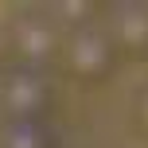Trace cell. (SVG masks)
Instances as JSON below:
<instances>
[{
  "label": "cell",
  "mask_w": 148,
  "mask_h": 148,
  "mask_svg": "<svg viewBox=\"0 0 148 148\" xmlns=\"http://www.w3.org/2000/svg\"><path fill=\"white\" fill-rule=\"evenodd\" d=\"M51 109L47 74L27 66H8L0 74V113L4 121H43Z\"/></svg>",
  "instance_id": "1"
},
{
  "label": "cell",
  "mask_w": 148,
  "mask_h": 148,
  "mask_svg": "<svg viewBox=\"0 0 148 148\" xmlns=\"http://www.w3.org/2000/svg\"><path fill=\"white\" fill-rule=\"evenodd\" d=\"M62 62L78 82H105L117 66V47H113L109 31L101 23H94V27L62 39Z\"/></svg>",
  "instance_id": "2"
},
{
  "label": "cell",
  "mask_w": 148,
  "mask_h": 148,
  "mask_svg": "<svg viewBox=\"0 0 148 148\" xmlns=\"http://www.w3.org/2000/svg\"><path fill=\"white\" fill-rule=\"evenodd\" d=\"M8 51H12L16 66H27V70L43 74L55 59H62V35L43 16H20L8 27Z\"/></svg>",
  "instance_id": "3"
},
{
  "label": "cell",
  "mask_w": 148,
  "mask_h": 148,
  "mask_svg": "<svg viewBox=\"0 0 148 148\" xmlns=\"http://www.w3.org/2000/svg\"><path fill=\"white\" fill-rule=\"evenodd\" d=\"M109 39L117 51L129 55H148V4H113L109 12Z\"/></svg>",
  "instance_id": "4"
},
{
  "label": "cell",
  "mask_w": 148,
  "mask_h": 148,
  "mask_svg": "<svg viewBox=\"0 0 148 148\" xmlns=\"http://www.w3.org/2000/svg\"><path fill=\"white\" fill-rule=\"evenodd\" d=\"M0 148H55V136L47 121H4Z\"/></svg>",
  "instance_id": "5"
},
{
  "label": "cell",
  "mask_w": 148,
  "mask_h": 148,
  "mask_svg": "<svg viewBox=\"0 0 148 148\" xmlns=\"http://www.w3.org/2000/svg\"><path fill=\"white\" fill-rule=\"evenodd\" d=\"M97 16H101V4H97V0H59V4H55V20H59L70 35L94 27Z\"/></svg>",
  "instance_id": "6"
},
{
  "label": "cell",
  "mask_w": 148,
  "mask_h": 148,
  "mask_svg": "<svg viewBox=\"0 0 148 148\" xmlns=\"http://www.w3.org/2000/svg\"><path fill=\"white\" fill-rule=\"evenodd\" d=\"M136 121H140V129L148 133V90H144L140 97H136Z\"/></svg>",
  "instance_id": "7"
},
{
  "label": "cell",
  "mask_w": 148,
  "mask_h": 148,
  "mask_svg": "<svg viewBox=\"0 0 148 148\" xmlns=\"http://www.w3.org/2000/svg\"><path fill=\"white\" fill-rule=\"evenodd\" d=\"M8 59H12V51H8V31L0 27V74L8 70Z\"/></svg>",
  "instance_id": "8"
}]
</instances>
